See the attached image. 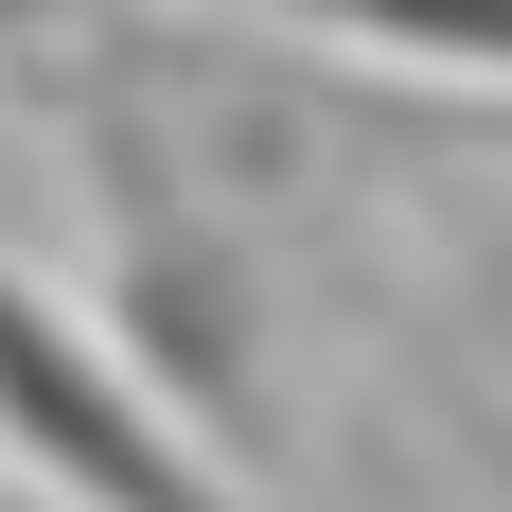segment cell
Listing matches in <instances>:
<instances>
[{
  "label": "cell",
  "instance_id": "6da1fadb",
  "mask_svg": "<svg viewBox=\"0 0 512 512\" xmlns=\"http://www.w3.org/2000/svg\"><path fill=\"white\" fill-rule=\"evenodd\" d=\"M0 460L53 512H248L230 460H195V424L159 407V371L36 265H0Z\"/></svg>",
  "mask_w": 512,
  "mask_h": 512
},
{
  "label": "cell",
  "instance_id": "7a4b0ae2",
  "mask_svg": "<svg viewBox=\"0 0 512 512\" xmlns=\"http://www.w3.org/2000/svg\"><path fill=\"white\" fill-rule=\"evenodd\" d=\"M89 159H106V301H89V318H124V354L159 371V407H177V424L248 442V424H265V318H248V265L177 212V159H159L142 124H89Z\"/></svg>",
  "mask_w": 512,
  "mask_h": 512
},
{
  "label": "cell",
  "instance_id": "3957f363",
  "mask_svg": "<svg viewBox=\"0 0 512 512\" xmlns=\"http://www.w3.org/2000/svg\"><path fill=\"white\" fill-rule=\"evenodd\" d=\"M248 36H318L371 53V71H460V89H512V0H212Z\"/></svg>",
  "mask_w": 512,
  "mask_h": 512
},
{
  "label": "cell",
  "instance_id": "277c9868",
  "mask_svg": "<svg viewBox=\"0 0 512 512\" xmlns=\"http://www.w3.org/2000/svg\"><path fill=\"white\" fill-rule=\"evenodd\" d=\"M495 460H512V442H495Z\"/></svg>",
  "mask_w": 512,
  "mask_h": 512
}]
</instances>
